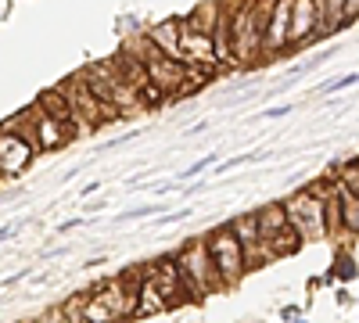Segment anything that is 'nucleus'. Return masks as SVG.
Segmentation results:
<instances>
[{
  "mask_svg": "<svg viewBox=\"0 0 359 323\" xmlns=\"http://www.w3.org/2000/svg\"><path fill=\"white\" fill-rule=\"evenodd\" d=\"M36 144H29L22 133L15 130H4L0 133V176H15L29 165V158H33Z\"/></svg>",
  "mask_w": 359,
  "mask_h": 323,
  "instance_id": "9",
  "label": "nucleus"
},
{
  "mask_svg": "<svg viewBox=\"0 0 359 323\" xmlns=\"http://www.w3.org/2000/svg\"><path fill=\"white\" fill-rule=\"evenodd\" d=\"M269 245V255H284V252H298V245H302V233H298L291 223L277 233H269V238H262Z\"/></svg>",
  "mask_w": 359,
  "mask_h": 323,
  "instance_id": "17",
  "label": "nucleus"
},
{
  "mask_svg": "<svg viewBox=\"0 0 359 323\" xmlns=\"http://www.w3.org/2000/svg\"><path fill=\"white\" fill-rule=\"evenodd\" d=\"M320 11H323L327 29H338L345 22V0H320Z\"/></svg>",
  "mask_w": 359,
  "mask_h": 323,
  "instance_id": "21",
  "label": "nucleus"
},
{
  "mask_svg": "<svg viewBox=\"0 0 359 323\" xmlns=\"http://www.w3.org/2000/svg\"><path fill=\"white\" fill-rule=\"evenodd\" d=\"M137 295L140 291H130V280L101 287L97 295L86 302V323H115L118 316H126V312L137 309V302H133Z\"/></svg>",
  "mask_w": 359,
  "mask_h": 323,
  "instance_id": "4",
  "label": "nucleus"
},
{
  "mask_svg": "<svg viewBox=\"0 0 359 323\" xmlns=\"http://www.w3.org/2000/svg\"><path fill=\"white\" fill-rule=\"evenodd\" d=\"M36 323H69V316H65V312H47V316H40Z\"/></svg>",
  "mask_w": 359,
  "mask_h": 323,
  "instance_id": "25",
  "label": "nucleus"
},
{
  "mask_svg": "<svg viewBox=\"0 0 359 323\" xmlns=\"http://www.w3.org/2000/svg\"><path fill=\"white\" fill-rule=\"evenodd\" d=\"M147 40H151L158 50H165L169 57H176V62H187V50H184V43H180V22L155 25L151 33H147Z\"/></svg>",
  "mask_w": 359,
  "mask_h": 323,
  "instance_id": "15",
  "label": "nucleus"
},
{
  "mask_svg": "<svg viewBox=\"0 0 359 323\" xmlns=\"http://www.w3.org/2000/svg\"><path fill=\"white\" fill-rule=\"evenodd\" d=\"M65 94H69V104H72V119H79L83 126H97L101 119H111V115H118V108L104 104L86 79H76L72 86H65Z\"/></svg>",
  "mask_w": 359,
  "mask_h": 323,
  "instance_id": "7",
  "label": "nucleus"
},
{
  "mask_svg": "<svg viewBox=\"0 0 359 323\" xmlns=\"http://www.w3.org/2000/svg\"><path fill=\"white\" fill-rule=\"evenodd\" d=\"M219 15H223V11H219L216 4H205V8H201V11H198V15L191 18V22H194V25L201 29V33H208V36H212V29L219 25Z\"/></svg>",
  "mask_w": 359,
  "mask_h": 323,
  "instance_id": "22",
  "label": "nucleus"
},
{
  "mask_svg": "<svg viewBox=\"0 0 359 323\" xmlns=\"http://www.w3.org/2000/svg\"><path fill=\"white\" fill-rule=\"evenodd\" d=\"M313 29H327L313 0H291V40H306Z\"/></svg>",
  "mask_w": 359,
  "mask_h": 323,
  "instance_id": "13",
  "label": "nucleus"
},
{
  "mask_svg": "<svg viewBox=\"0 0 359 323\" xmlns=\"http://www.w3.org/2000/svg\"><path fill=\"white\" fill-rule=\"evenodd\" d=\"M176 266L184 270V280L191 284L194 295H205V291H212L223 284L216 262H212V252H208V245H191L184 255L176 259Z\"/></svg>",
  "mask_w": 359,
  "mask_h": 323,
  "instance_id": "6",
  "label": "nucleus"
},
{
  "mask_svg": "<svg viewBox=\"0 0 359 323\" xmlns=\"http://www.w3.org/2000/svg\"><path fill=\"white\" fill-rule=\"evenodd\" d=\"M140 302H137V309L133 312H140V316H151V312H162V309H169L165 305V298L158 295V287H155V280L147 277L144 280V287H140V295H137Z\"/></svg>",
  "mask_w": 359,
  "mask_h": 323,
  "instance_id": "18",
  "label": "nucleus"
},
{
  "mask_svg": "<svg viewBox=\"0 0 359 323\" xmlns=\"http://www.w3.org/2000/svg\"><path fill=\"white\" fill-rule=\"evenodd\" d=\"M338 201H341V223L359 233V194H352V191L341 184V187H338Z\"/></svg>",
  "mask_w": 359,
  "mask_h": 323,
  "instance_id": "19",
  "label": "nucleus"
},
{
  "mask_svg": "<svg viewBox=\"0 0 359 323\" xmlns=\"http://www.w3.org/2000/svg\"><path fill=\"white\" fill-rule=\"evenodd\" d=\"M130 54H137L140 62H144L147 76H151V83L158 86L162 94H180V90L187 86V69L180 65L176 57H169L165 50H158L151 40L133 43V47H130Z\"/></svg>",
  "mask_w": 359,
  "mask_h": 323,
  "instance_id": "2",
  "label": "nucleus"
},
{
  "mask_svg": "<svg viewBox=\"0 0 359 323\" xmlns=\"http://www.w3.org/2000/svg\"><path fill=\"white\" fill-rule=\"evenodd\" d=\"M86 83L94 86V94L104 104H111L118 111H133L137 101H140V94L130 86V79L123 76V69H118V65H97L94 72L86 76Z\"/></svg>",
  "mask_w": 359,
  "mask_h": 323,
  "instance_id": "3",
  "label": "nucleus"
},
{
  "mask_svg": "<svg viewBox=\"0 0 359 323\" xmlns=\"http://www.w3.org/2000/svg\"><path fill=\"white\" fill-rule=\"evenodd\" d=\"M291 40V0H273L269 8V25H266V50H280Z\"/></svg>",
  "mask_w": 359,
  "mask_h": 323,
  "instance_id": "12",
  "label": "nucleus"
},
{
  "mask_svg": "<svg viewBox=\"0 0 359 323\" xmlns=\"http://www.w3.org/2000/svg\"><path fill=\"white\" fill-rule=\"evenodd\" d=\"M33 133H36V151H50V148H57V144H65L72 137V126L69 123H57V119H50L47 111H40Z\"/></svg>",
  "mask_w": 359,
  "mask_h": 323,
  "instance_id": "14",
  "label": "nucleus"
},
{
  "mask_svg": "<svg viewBox=\"0 0 359 323\" xmlns=\"http://www.w3.org/2000/svg\"><path fill=\"white\" fill-rule=\"evenodd\" d=\"M341 184H345L352 194H359V165H348V169L341 172Z\"/></svg>",
  "mask_w": 359,
  "mask_h": 323,
  "instance_id": "23",
  "label": "nucleus"
},
{
  "mask_svg": "<svg viewBox=\"0 0 359 323\" xmlns=\"http://www.w3.org/2000/svg\"><path fill=\"white\" fill-rule=\"evenodd\" d=\"M151 280L158 287V295L165 298V305H180V302H187L194 295L191 284L184 280V270H180L176 262H162V266L151 273Z\"/></svg>",
  "mask_w": 359,
  "mask_h": 323,
  "instance_id": "10",
  "label": "nucleus"
},
{
  "mask_svg": "<svg viewBox=\"0 0 359 323\" xmlns=\"http://www.w3.org/2000/svg\"><path fill=\"white\" fill-rule=\"evenodd\" d=\"M287 219H291V226L302 233L306 241H320L323 233H327V205L316 198V194H309V191H302V194H294L287 205Z\"/></svg>",
  "mask_w": 359,
  "mask_h": 323,
  "instance_id": "5",
  "label": "nucleus"
},
{
  "mask_svg": "<svg viewBox=\"0 0 359 323\" xmlns=\"http://www.w3.org/2000/svg\"><path fill=\"white\" fill-rule=\"evenodd\" d=\"M291 219H287V209H280V205H269V209L259 212V230H262V238H269V233H277L284 230Z\"/></svg>",
  "mask_w": 359,
  "mask_h": 323,
  "instance_id": "20",
  "label": "nucleus"
},
{
  "mask_svg": "<svg viewBox=\"0 0 359 323\" xmlns=\"http://www.w3.org/2000/svg\"><path fill=\"white\" fill-rule=\"evenodd\" d=\"M40 108L50 115V119H57V123H72V104H69L65 90H47L40 97Z\"/></svg>",
  "mask_w": 359,
  "mask_h": 323,
  "instance_id": "16",
  "label": "nucleus"
},
{
  "mask_svg": "<svg viewBox=\"0 0 359 323\" xmlns=\"http://www.w3.org/2000/svg\"><path fill=\"white\" fill-rule=\"evenodd\" d=\"M359 18V0H345V22Z\"/></svg>",
  "mask_w": 359,
  "mask_h": 323,
  "instance_id": "24",
  "label": "nucleus"
},
{
  "mask_svg": "<svg viewBox=\"0 0 359 323\" xmlns=\"http://www.w3.org/2000/svg\"><path fill=\"white\" fill-rule=\"evenodd\" d=\"M269 0H252L233 15L230 25V43H233V62H252L266 43V25H269Z\"/></svg>",
  "mask_w": 359,
  "mask_h": 323,
  "instance_id": "1",
  "label": "nucleus"
},
{
  "mask_svg": "<svg viewBox=\"0 0 359 323\" xmlns=\"http://www.w3.org/2000/svg\"><path fill=\"white\" fill-rule=\"evenodd\" d=\"M180 43H184V50H187V62H205V65L219 62V57H216V43H212V36L201 33V29H198L194 22H184V25H180Z\"/></svg>",
  "mask_w": 359,
  "mask_h": 323,
  "instance_id": "11",
  "label": "nucleus"
},
{
  "mask_svg": "<svg viewBox=\"0 0 359 323\" xmlns=\"http://www.w3.org/2000/svg\"><path fill=\"white\" fill-rule=\"evenodd\" d=\"M208 252H212V262H216V270L223 280H237L245 273V245L241 238H237L233 230H219L212 241H208Z\"/></svg>",
  "mask_w": 359,
  "mask_h": 323,
  "instance_id": "8",
  "label": "nucleus"
}]
</instances>
